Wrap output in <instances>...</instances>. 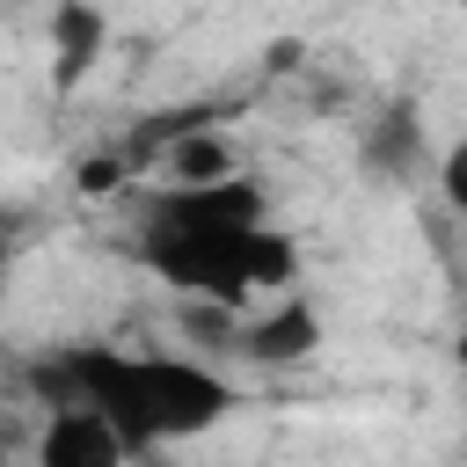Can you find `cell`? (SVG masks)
<instances>
[{
    "label": "cell",
    "instance_id": "1",
    "mask_svg": "<svg viewBox=\"0 0 467 467\" xmlns=\"http://www.w3.org/2000/svg\"><path fill=\"white\" fill-rule=\"evenodd\" d=\"M139 263L204 306H248L255 292H292L299 248L263 226V190L248 175L161 182L139 212Z\"/></svg>",
    "mask_w": 467,
    "mask_h": 467
},
{
    "label": "cell",
    "instance_id": "2",
    "mask_svg": "<svg viewBox=\"0 0 467 467\" xmlns=\"http://www.w3.org/2000/svg\"><path fill=\"white\" fill-rule=\"evenodd\" d=\"M29 394L51 409H95L131 460L204 438L226 409L234 387L204 365V358H175V350H109V343H66L44 350L29 365Z\"/></svg>",
    "mask_w": 467,
    "mask_h": 467
},
{
    "label": "cell",
    "instance_id": "3",
    "mask_svg": "<svg viewBox=\"0 0 467 467\" xmlns=\"http://www.w3.org/2000/svg\"><path fill=\"white\" fill-rule=\"evenodd\" d=\"M190 328H197L204 343L248 358V365H299V358L321 350V314H314L306 292H285V299H270L263 314H234V306L190 314Z\"/></svg>",
    "mask_w": 467,
    "mask_h": 467
},
{
    "label": "cell",
    "instance_id": "4",
    "mask_svg": "<svg viewBox=\"0 0 467 467\" xmlns=\"http://www.w3.org/2000/svg\"><path fill=\"white\" fill-rule=\"evenodd\" d=\"M358 168H365L372 182H387V190H416V182L431 175V139H423L416 102H394V109H379V117L358 131Z\"/></svg>",
    "mask_w": 467,
    "mask_h": 467
},
{
    "label": "cell",
    "instance_id": "5",
    "mask_svg": "<svg viewBox=\"0 0 467 467\" xmlns=\"http://www.w3.org/2000/svg\"><path fill=\"white\" fill-rule=\"evenodd\" d=\"M36 467H131V452L95 409H51L36 431Z\"/></svg>",
    "mask_w": 467,
    "mask_h": 467
},
{
    "label": "cell",
    "instance_id": "6",
    "mask_svg": "<svg viewBox=\"0 0 467 467\" xmlns=\"http://www.w3.org/2000/svg\"><path fill=\"white\" fill-rule=\"evenodd\" d=\"M51 44H58V80H80L102 51V15L88 0H58V22H51Z\"/></svg>",
    "mask_w": 467,
    "mask_h": 467
},
{
    "label": "cell",
    "instance_id": "7",
    "mask_svg": "<svg viewBox=\"0 0 467 467\" xmlns=\"http://www.w3.org/2000/svg\"><path fill=\"white\" fill-rule=\"evenodd\" d=\"M153 168H161V182H219V175H241L219 131H190V139H175Z\"/></svg>",
    "mask_w": 467,
    "mask_h": 467
},
{
    "label": "cell",
    "instance_id": "8",
    "mask_svg": "<svg viewBox=\"0 0 467 467\" xmlns=\"http://www.w3.org/2000/svg\"><path fill=\"white\" fill-rule=\"evenodd\" d=\"M0 226H7V212H0Z\"/></svg>",
    "mask_w": 467,
    "mask_h": 467
}]
</instances>
